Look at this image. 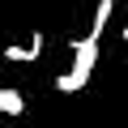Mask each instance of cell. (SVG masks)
Segmentation results:
<instances>
[{
    "label": "cell",
    "instance_id": "1",
    "mask_svg": "<svg viewBox=\"0 0 128 128\" xmlns=\"http://www.w3.org/2000/svg\"><path fill=\"white\" fill-rule=\"evenodd\" d=\"M94 60H98V43H94V38H77V43H73V68L60 73L56 90H60V94L86 90V81H90V73H94Z\"/></svg>",
    "mask_w": 128,
    "mask_h": 128
},
{
    "label": "cell",
    "instance_id": "2",
    "mask_svg": "<svg viewBox=\"0 0 128 128\" xmlns=\"http://www.w3.org/2000/svg\"><path fill=\"white\" fill-rule=\"evenodd\" d=\"M22 94L17 90H0V111H4V115H22Z\"/></svg>",
    "mask_w": 128,
    "mask_h": 128
},
{
    "label": "cell",
    "instance_id": "3",
    "mask_svg": "<svg viewBox=\"0 0 128 128\" xmlns=\"http://www.w3.org/2000/svg\"><path fill=\"white\" fill-rule=\"evenodd\" d=\"M107 17H111V0H98V13H94V26H90V34H86V38H94V43H98V34H102Z\"/></svg>",
    "mask_w": 128,
    "mask_h": 128
}]
</instances>
